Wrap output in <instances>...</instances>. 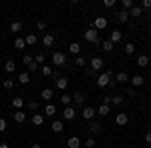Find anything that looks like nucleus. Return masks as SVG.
<instances>
[{
    "label": "nucleus",
    "mask_w": 151,
    "mask_h": 148,
    "mask_svg": "<svg viewBox=\"0 0 151 148\" xmlns=\"http://www.w3.org/2000/svg\"><path fill=\"white\" fill-rule=\"evenodd\" d=\"M111 80H113V72H101L99 76H97V86L99 88H105V86H109L111 84Z\"/></svg>",
    "instance_id": "f257e3e1"
},
{
    "label": "nucleus",
    "mask_w": 151,
    "mask_h": 148,
    "mask_svg": "<svg viewBox=\"0 0 151 148\" xmlns=\"http://www.w3.org/2000/svg\"><path fill=\"white\" fill-rule=\"evenodd\" d=\"M85 40H87V42H91V44L101 46V40H99V32H97L95 28H89V30H85Z\"/></svg>",
    "instance_id": "f03ea898"
},
{
    "label": "nucleus",
    "mask_w": 151,
    "mask_h": 148,
    "mask_svg": "<svg viewBox=\"0 0 151 148\" xmlns=\"http://www.w3.org/2000/svg\"><path fill=\"white\" fill-rule=\"evenodd\" d=\"M103 66H105V60L101 56H93V58H91V62H89V68H93L95 72L103 70Z\"/></svg>",
    "instance_id": "7ed1b4c3"
},
{
    "label": "nucleus",
    "mask_w": 151,
    "mask_h": 148,
    "mask_svg": "<svg viewBox=\"0 0 151 148\" xmlns=\"http://www.w3.org/2000/svg\"><path fill=\"white\" fill-rule=\"evenodd\" d=\"M52 64H57L58 68L65 66V64H67V54H63V52H55V54H52Z\"/></svg>",
    "instance_id": "20e7f679"
},
{
    "label": "nucleus",
    "mask_w": 151,
    "mask_h": 148,
    "mask_svg": "<svg viewBox=\"0 0 151 148\" xmlns=\"http://www.w3.org/2000/svg\"><path fill=\"white\" fill-rule=\"evenodd\" d=\"M95 114H97V110H95L93 106H85V108H83V112H81V116L89 122V120H95Z\"/></svg>",
    "instance_id": "39448f33"
},
{
    "label": "nucleus",
    "mask_w": 151,
    "mask_h": 148,
    "mask_svg": "<svg viewBox=\"0 0 151 148\" xmlns=\"http://www.w3.org/2000/svg\"><path fill=\"white\" fill-rule=\"evenodd\" d=\"M107 18H105V16H97V18H95L93 20V28L95 30H105V28H107Z\"/></svg>",
    "instance_id": "423d86ee"
},
{
    "label": "nucleus",
    "mask_w": 151,
    "mask_h": 148,
    "mask_svg": "<svg viewBox=\"0 0 151 148\" xmlns=\"http://www.w3.org/2000/svg\"><path fill=\"white\" fill-rule=\"evenodd\" d=\"M63 116H65V120H75V116H77V110H75V106H65V110H63Z\"/></svg>",
    "instance_id": "0eeeda50"
},
{
    "label": "nucleus",
    "mask_w": 151,
    "mask_h": 148,
    "mask_svg": "<svg viewBox=\"0 0 151 148\" xmlns=\"http://www.w3.org/2000/svg\"><path fill=\"white\" fill-rule=\"evenodd\" d=\"M121 40H123V32H121V30H113L111 36H109V42H111V44H119Z\"/></svg>",
    "instance_id": "6e6552de"
},
{
    "label": "nucleus",
    "mask_w": 151,
    "mask_h": 148,
    "mask_svg": "<svg viewBox=\"0 0 151 148\" xmlns=\"http://www.w3.org/2000/svg\"><path fill=\"white\" fill-rule=\"evenodd\" d=\"M101 128H103L101 122H97V120H89V132H91V134H99Z\"/></svg>",
    "instance_id": "1a4fd4ad"
},
{
    "label": "nucleus",
    "mask_w": 151,
    "mask_h": 148,
    "mask_svg": "<svg viewBox=\"0 0 151 148\" xmlns=\"http://www.w3.org/2000/svg\"><path fill=\"white\" fill-rule=\"evenodd\" d=\"M70 96H73V102L77 104V106H81L83 102H85V98H87V96H85V92H75V94H70Z\"/></svg>",
    "instance_id": "9d476101"
},
{
    "label": "nucleus",
    "mask_w": 151,
    "mask_h": 148,
    "mask_svg": "<svg viewBox=\"0 0 151 148\" xmlns=\"http://www.w3.org/2000/svg\"><path fill=\"white\" fill-rule=\"evenodd\" d=\"M115 122H117L119 126H125V124L129 122V116H127V112H119V114L115 116Z\"/></svg>",
    "instance_id": "9b49d317"
},
{
    "label": "nucleus",
    "mask_w": 151,
    "mask_h": 148,
    "mask_svg": "<svg viewBox=\"0 0 151 148\" xmlns=\"http://www.w3.org/2000/svg\"><path fill=\"white\" fill-rule=\"evenodd\" d=\"M55 86H57L58 90H63V92H65V90H67V86H69V80L65 78V76H60L58 80H55Z\"/></svg>",
    "instance_id": "f8f14e48"
},
{
    "label": "nucleus",
    "mask_w": 151,
    "mask_h": 148,
    "mask_svg": "<svg viewBox=\"0 0 151 148\" xmlns=\"http://www.w3.org/2000/svg\"><path fill=\"white\" fill-rule=\"evenodd\" d=\"M22 106H24L22 96H14V98H12V108H14V110H22Z\"/></svg>",
    "instance_id": "ddd939ff"
},
{
    "label": "nucleus",
    "mask_w": 151,
    "mask_h": 148,
    "mask_svg": "<svg viewBox=\"0 0 151 148\" xmlns=\"http://www.w3.org/2000/svg\"><path fill=\"white\" fill-rule=\"evenodd\" d=\"M143 82H145V78H143L141 74H135V76H131V86H133V88H139Z\"/></svg>",
    "instance_id": "4468645a"
},
{
    "label": "nucleus",
    "mask_w": 151,
    "mask_h": 148,
    "mask_svg": "<svg viewBox=\"0 0 151 148\" xmlns=\"http://www.w3.org/2000/svg\"><path fill=\"white\" fill-rule=\"evenodd\" d=\"M52 96H55V90H52V88H45V90L40 92V98H42V100H47V102L52 100Z\"/></svg>",
    "instance_id": "2eb2a0df"
},
{
    "label": "nucleus",
    "mask_w": 151,
    "mask_h": 148,
    "mask_svg": "<svg viewBox=\"0 0 151 148\" xmlns=\"http://www.w3.org/2000/svg\"><path fill=\"white\" fill-rule=\"evenodd\" d=\"M50 130H52V132H63V130H65V122H63V120H55V122H52V124H50Z\"/></svg>",
    "instance_id": "dca6fc26"
},
{
    "label": "nucleus",
    "mask_w": 151,
    "mask_h": 148,
    "mask_svg": "<svg viewBox=\"0 0 151 148\" xmlns=\"http://www.w3.org/2000/svg\"><path fill=\"white\" fill-rule=\"evenodd\" d=\"M69 52L75 54V56H81V44H79V42H70L69 44Z\"/></svg>",
    "instance_id": "f3484780"
},
{
    "label": "nucleus",
    "mask_w": 151,
    "mask_h": 148,
    "mask_svg": "<svg viewBox=\"0 0 151 148\" xmlns=\"http://www.w3.org/2000/svg\"><path fill=\"white\" fill-rule=\"evenodd\" d=\"M115 82H117V84H125V82H129L127 72H117V74H115Z\"/></svg>",
    "instance_id": "a211bd4d"
},
{
    "label": "nucleus",
    "mask_w": 151,
    "mask_h": 148,
    "mask_svg": "<svg viewBox=\"0 0 151 148\" xmlns=\"http://www.w3.org/2000/svg\"><path fill=\"white\" fill-rule=\"evenodd\" d=\"M67 146L69 148H81V138L79 136H70L69 142H67Z\"/></svg>",
    "instance_id": "6ab92c4d"
},
{
    "label": "nucleus",
    "mask_w": 151,
    "mask_h": 148,
    "mask_svg": "<svg viewBox=\"0 0 151 148\" xmlns=\"http://www.w3.org/2000/svg\"><path fill=\"white\" fill-rule=\"evenodd\" d=\"M24 120H26V112H22V110H16V112H14V122H16V124H22Z\"/></svg>",
    "instance_id": "aec40b11"
},
{
    "label": "nucleus",
    "mask_w": 151,
    "mask_h": 148,
    "mask_svg": "<svg viewBox=\"0 0 151 148\" xmlns=\"http://www.w3.org/2000/svg\"><path fill=\"white\" fill-rule=\"evenodd\" d=\"M20 30H22V22H20V20H14V22H10V32L18 34Z\"/></svg>",
    "instance_id": "412c9836"
},
{
    "label": "nucleus",
    "mask_w": 151,
    "mask_h": 148,
    "mask_svg": "<svg viewBox=\"0 0 151 148\" xmlns=\"http://www.w3.org/2000/svg\"><path fill=\"white\" fill-rule=\"evenodd\" d=\"M123 102H125V98H123L121 94H113V96H111V104H113V106H121Z\"/></svg>",
    "instance_id": "4be33fe9"
},
{
    "label": "nucleus",
    "mask_w": 151,
    "mask_h": 148,
    "mask_svg": "<svg viewBox=\"0 0 151 148\" xmlns=\"http://www.w3.org/2000/svg\"><path fill=\"white\" fill-rule=\"evenodd\" d=\"M55 114H57V106L48 102L47 106H45V116H55Z\"/></svg>",
    "instance_id": "5701e85b"
},
{
    "label": "nucleus",
    "mask_w": 151,
    "mask_h": 148,
    "mask_svg": "<svg viewBox=\"0 0 151 148\" xmlns=\"http://www.w3.org/2000/svg\"><path fill=\"white\" fill-rule=\"evenodd\" d=\"M42 122H45V114H38V112L32 114V124L35 126H40Z\"/></svg>",
    "instance_id": "b1692460"
},
{
    "label": "nucleus",
    "mask_w": 151,
    "mask_h": 148,
    "mask_svg": "<svg viewBox=\"0 0 151 148\" xmlns=\"http://www.w3.org/2000/svg\"><path fill=\"white\" fill-rule=\"evenodd\" d=\"M117 20H119L121 24H125L129 20V10H121L119 14H117Z\"/></svg>",
    "instance_id": "393cba45"
},
{
    "label": "nucleus",
    "mask_w": 151,
    "mask_h": 148,
    "mask_svg": "<svg viewBox=\"0 0 151 148\" xmlns=\"http://www.w3.org/2000/svg\"><path fill=\"white\" fill-rule=\"evenodd\" d=\"M129 16H133V18H139V16H143V10H141V6H133V8L129 10Z\"/></svg>",
    "instance_id": "a878e982"
},
{
    "label": "nucleus",
    "mask_w": 151,
    "mask_h": 148,
    "mask_svg": "<svg viewBox=\"0 0 151 148\" xmlns=\"http://www.w3.org/2000/svg\"><path fill=\"white\" fill-rule=\"evenodd\" d=\"M18 82L20 84H28L30 82V72H20L18 74Z\"/></svg>",
    "instance_id": "bb28decb"
},
{
    "label": "nucleus",
    "mask_w": 151,
    "mask_h": 148,
    "mask_svg": "<svg viewBox=\"0 0 151 148\" xmlns=\"http://www.w3.org/2000/svg\"><path fill=\"white\" fill-rule=\"evenodd\" d=\"M109 112H111V106H107V104H101V106L97 108V114H99V116H107Z\"/></svg>",
    "instance_id": "cd10ccee"
},
{
    "label": "nucleus",
    "mask_w": 151,
    "mask_h": 148,
    "mask_svg": "<svg viewBox=\"0 0 151 148\" xmlns=\"http://www.w3.org/2000/svg\"><path fill=\"white\" fill-rule=\"evenodd\" d=\"M149 64V58L145 56V54H141V56H137V66H141V68H145Z\"/></svg>",
    "instance_id": "c85d7f7f"
},
{
    "label": "nucleus",
    "mask_w": 151,
    "mask_h": 148,
    "mask_svg": "<svg viewBox=\"0 0 151 148\" xmlns=\"http://www.w3.org/2000/svg\"><path fill=\"white\" fill-rule=\"evenodd\" d=\"M4 70H6V72H14V70H16V62H14V60H6V62H4Z\"/></svg>",
    "instance_id": "c756f323"
},
{
    "label": "nucleus",
    "mask_w": 151,
    "mask_h": 148,
    "mask_svg": "<svg viewBox=\"0 0 151 148\" xmlns=\"http://www.w3.org/2000/svg\"><path fill=\"white\" fill-rule=\"evenodd\" d=\"M42 44H45V46H52V44H55V36H52V34H45V36H42Z\"/></svg>",
    "instance_id": "7c9ffc66"
},
{
    "label": "nucleus",
    "mask_w": 151,
    "mask_h": 148,
    "mask_svg": "<svg viewBox=\"0 0 151 148\" xmlns=\"http://www.w3.org/2000/svg\"><path fill=\"white\" fill-rule=\"evenodd\" d=\"M60 102H63V106H70V102H73V96L65 92V94L60 96Z\"/></svg>",
    "instance_id": "2f4dec72"
},
{
    "label": "nucleus",
    "mask_w": 151,
    "mask_h": 148,
    "mask_svg": "<svg viewBox=\"0 0 151 148\" xmlns=\"http://www.w3.org/2000/svg\"><path fill=\"white\" fill-rule=\"evenodd\" d=\"M26 108H28L30 112H36V110L40 108V104H38V100H30V102L26 104Z\"/></svg>",
    "instance_id": "473e14b6"
},
{
    "label": "nucleus",
    "mask_w": 151,
    "mask_h": 148,
    "mask_svg": "<svg viewBox=\"0 0 151 148\" xmlns=\"http://www.w3.org/2000/svg\"><path fill=\"white\" fill-rule=\"evenodd\" d=\"M123 50H125V54H127V56H133V54H135V44H131V42H127Z\"/></svg>",
    "instance_id": "72a5a7b5"
},
{
    "label": "nucleus",
    "mask_w": 151,
    "mask_h": 148,
    "mask_svg": "<svg viewBox=\"0 0 151 148\" xmlns=\"http://www.w3.org/2000/svg\"><path fill=\"white\" fill-rule=\"evenodd\" d=\"M24 42H26V44H28V46H35L36 42H38V38H36L35 34H28V36H26V38H24Z\"/></svg>",
    "instance_id": "f704fd0d"
},
{
    "label": "nucleus",
    "mask_w": 151,
    "mask_h": 148,
    "mask_svg": "<svg viewBox=\"0 0 151 148\" xmlns=\"http://www.w3.org/2000/svg\"><path fill=\"white\" fill-rule=\"evenodd\" d=\"M24 46H26L24 38H18V36H16V40H14V48H16V50H22Z\"/></svg>",
    "instance_id": "c9c22d12"
},
{
    "label": "nucleus",
    "mask_w": 151,
    "mask_h": 148,
    "mask_svg": "<svg viewBox=\"0 0 151 148\" xmlns=\"http://www.w3.org/2000/svg\"><path fill=\"white\" fill-rule=\"evenodd\" d=\"M40 72H42V76H50V74H52V68H50L48 64H42V66H40Z\"/></svg>",
    "instance_id": "e433bc0d"
},
{
    "label": "nucleus",
    "mask_w": 151,
    "mask_h": 148,
    "mask_svg": "<svg viewBox=\"0 0 151 148\" xmlns=\"http://www.w3.org/2000/svg\"><path fill=\"white\" fill-rule=\"evenodd\" d=\"M141 10H143V12H149L151 10V0H141Z\"/></svg>",
    "instance_id": "4c0bfd02"
},
{
    "label": "nucleus",
    "mask_w": 151,
    "mask_h": 148,
    "mask_svg": "<svg viewBox=\"0 0 151 148\" xmlns=\"http://www.w3.org/2000/svg\"><path fill=\"white\" fill-rule=\"evenodd\" d=\"M75 64H77L79 68H85V66H87V60H85L83 56H77L75 58Z\"/></svg>",
    "instance_id": "58836bf2"
},
{
    "label": "nucleus",
    "mask_w": 151,
    "mask_h": 148,
    "mask_svg": "<svg viewBox=\"0 0 151 148\" xmlns=\"http://www.w3.org/2000/svg\"><path fill=\"white\" fill-rule=\"evenodd\" d=\"M113 46H115V44H111L109 40H105V42H101V48H103L105 52H111V50H113Z\"/></svg>",
    "instance_id": "ea45409f"
},
{
    "label": "nucleus",
    "mask_w": 151,
    "mask_h": 148,
    "mask_svg": "<svg viewBox=\"0 0 151 148\" xmlns=\"http://www.w3.org/2000/svg\"><path fill=\"white\" fill-rule=\"evenodd\" d=\"M45 60H47V56H45L42 52H38V54H36V56H35V62H36V64H38V66H40V64H42Z\"/></svg>",
    "instance_id": "a19ab883"
},
{
    "label": "nucleus",
    "mask_w": 151,
    "mask_h": 148,
    "mask_svg": "<svg viewBox=\"0 0 151 148\" xmlns=\"http://www.w3.org/2000/svg\"><path fill=\"white\" fill-rule=\"evenodd\" d=\"M135 6V2L133 0H123V10H131Z\"/></svg>",
    "instance_id": "79ce46f5"
},
{
    "label": "nucleus",
    "mask_w": 151,
    "mask_h": 148,
    "mask_svg": "<svg viewBox=\"0 0 151 148\" xmlns=\"http://www.w3.org/2000/svg\"><path fill=\"white\" fill-rule=\"evenodd\" d=\"M22 62H24V64H26V66H30V64L35 62V58L30 56V54H24V56H22Z\"/></svg>",
    "instance_id": "37998d69"
},
{
    "label": "nucleus",
    "mask_w": 151,
    "mask_h": 148,
    "mask_svg": "<svg viewBox=\"0 0 151 148\" xmlns=\"http://www.w3.org/2000/svg\"><path fill=\"white\" fill-rule=\"evenodd\" d=\"M2 86H4V90H12L14 82H12V80H4V82H2Z\"/></svg>",
    "instance_id": "c03bdc74"
},
{
    "label": "nucleus",
    "mask_w": 151,
    "mask_h": 148,
    "mask_svg": "<svg viewBox=\"0 0 151 148\" xmlns=\"http://www.w3.org/2000/svg\"><path fill=\"white\" fill-rule=\"evenodd\" d=\"M95 144H97V142H95V138H93V136L87 138V142H85V146H87V148H95Z\"/></svg>",
    "instance_id": "a18cd8bd"
},
{
    "label": "nucleus",
    "mask_w": 151,
    "mask_h": 148,
    "mask_svg": "<svg viewBox=\"0 0 151 148\" xmlns=\"http://www.w3.org/2000/svg\"><path fill=\"white\" fill-rule=\"evenodd\" d=\"M111 96H113V94H105V96H103V104L111 106Z\"/></svg>",
    "instance_id": "49530a36"
},
{
    "label": "nucleus",
    "mask_w": 151,
    "mask_h": 148,
    "mask_svg": "<svg viewBox=\"0 0 151 148\" xmlns=\"http://www.w3.org/2000/svg\"><path fill=\"white\" fill-rule=\"evenodd\" d=\"M103 6H105V8H113V6H115V0H105Z\"/></svg>",
    "instance_id": "de8ad7c7"
},
{
    "label": "nucleus",
    "mask_w": 151,
    "mask_h": 148,
    "mask_svg": "<svg viewBox=\"0 0 151 148\" xmlns=\"http://www.w3.org/2000/svg\"><path fill=\"white\" fill-rule=\"evenodd\" d=\"M36 28H38V30H45V28H47V22H45V20H38V22H36Z\"/></svg>",
    "instance_id": "09e8293b"
},
{
    "label": "nucleus",
    "mask_w": 151,
    "mask_h": 148,
    "mask_svg": "<svg viewBox=\"0 0 151 148\" xmlns=\"http://www.w3.org/2000/svg\"><path fill=\"white\" fill-rule=\"evenodd\" d=\"M127 96H137V90H135L133 86H129L127 88Z\"/></svg>",
    "instance_id": "8fccbe9b"
},
{
    "label": "nucleus",
    "mask_w": 151,
    "mask_h": 148,
    "mask_svg": "<svg viewBox=\"0 0 151 148\" xmlns=\"http://www.w3.org/2000/svg\"><path fill=\"white\" fill-rule=\"evenodd\" d=\"M85 74H87V76H97V72H95L93 68H85Z\"/></svg>",
    "instance_id": "3c124183"
},
{
    "label": "nucleus",
    "mask_w": 151,
    "mask_h": 148,
    "mask_svg": "<svg viewBox=\"0 0 151 148\" xmlns=\"http://www.w3.org/2000/svg\"><path fill=\"white\" fill-rule=\"evenodd\" d=\"M4 130H6V120L0 118V132H4Z\"/></svg>",
    "instance_id": "603ef678"
},
{
    "label": "nucleus",
    "mask_w": 151,
    "mask_h": 148,
    "mask_svg": "<svg viewBox=\"0 0 151 148\" xmlns=\"http://www.w3.org/2000/svg\"><path fill=\"white\" fill-rule=\"evenodd\" d=\"M145 142H149V144H151V130H149V132H145Z\"/></svg>",
    "instance_id": "864d4df0"
},
{
    "label": "nucleus",
    "mask_w": 151,
    "mask_h": 148,
    "mask_svg": "<svg viewBox=\"0 0 151 148\" xmlns=\"http://www.w3.org/2000/svg\"><path fill=\"white\" fill-rule=\"evenodd\" d=\"M145 16H147V20L151 22V10H149V12H145Z\"/></svg>",
    "instance_id": "5fc2aeb1"
},
{
    "label": "nucleus",
    "mask_w": 151,
    "mask_h": 148,
    "mask_svg": "<svg viewBox=\"0 0 151 148\" xmlns=\"http://www.w3.org/2000/svg\"><path fill=\"white\" fill-rule=\"evenodd\" d=\"M30 148H42L40 144H30Z\"/></svg>",
    "instance_id": "6e6d98bb"
},
{
    "label": "nucleus",
    "mask_w": 151,
    "mask_h": 148,
    "mask_svg": "<svg viewBox=\"0 0 151 148\" xmlns=\"http://www.w3.org/2000/svg\"><path fill=\"white\" fill-rule=\"evenodd\" d=\"M0 148H10V146H8V144H2V142H0Z\"/></svg>",
    "instance_id": "4d7b16f0"
},
{
    "label": "nucleus",
    "mask_w": 151,
    "mask_h": 148,
    "mask_svg": "<svg viewBox=\"0 0 151 148\" xmlns=\"http://www.w3.org/2000/svg\"><path fill=\"white\" fill-rule=\"evenodd\" d=\"M147 34H149V36H151V24H149V28H147Z\"/></svg>",
    "instance_id": "13d9d810"
}]
</instances>
